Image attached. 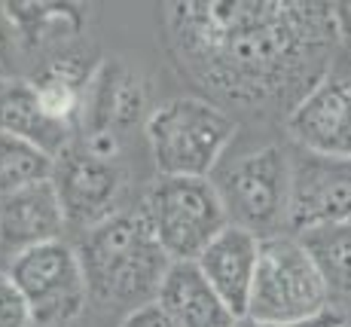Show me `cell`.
<instances>
[{"instance_id": "obj_1", "label": "cell", "mask_w": 351, "mask_h": 327, "mask_svg": "<svg viewBox=\"0 0 351 327\" xmlns=\"http://www.w3.org/2000/svg\"><path fill=\"white\" fill-rule=\"evenodd\" d=\"M162 22L180 71L214 104L247 113H290L342 52L333 3H168Z\"/></svg>"}, {"instance_id": "obj_2", "label": "cell", "mask_w": 351, "mask_h": 327, "mask_svg": "<svg viewBox=\"0 0 351 327\" xmlns=\"http://www.w3.org/2000/svg\"><path fill=\"white\" fill-rule=\"evenodd\" d=\"M89 284L92 303L101 309H138L156 303L168 254L162 251L144 208H123L92 227L73 245Z\"/></svg>"}, {"instance_id": "obj_3", "label": "cell", "mask_w": 351, "mask_h": 327, "mask_svg": "<svg viewBox=\"0 0 351 327\" xmlns=\"http://www.w3.org/2000/svg\"><path fill=\"white\" fill-rule=\"evenodd\" d=\"M239 122L211 98L178 95L147 117V144L162 178H211Z\"/></svg>"}, {"instance_id": "obj_4", "label": "cell", "mask_w": 351, "mask_h": 327, "mask_svg": "<svg viewBox=\"0 0 351 327\" xmlns=\"http://www.w3.org/2000/svg\"><path fill=\"white\" fill-rule=\"evenodd\" d=\"M223 199L229 227L256 238L290 233V196H293V159L281 144H266L235 156L211 174Z\"/></svg>"}, {"instance_id": "obj_5", "label": "cell", "mask_w": 351, "mask_h": 327, "mask_svg": "<svg viewBox=\"0 0 351 327\" xmlns=\"http://www.w3.org/2000/svg\"><path fill=\"white\" fill-rule=\"evenodd\" d=\"M336 309L327 282L296 233L260 238L256 275L247 318L256 322H302Z\"/></svg>"}, {"instance_id": "obj_6", "label": "cell", "mask_w": 351, "mask_h": 327, "mask_svg": "<svg viewBox=\"0 0 351 327\" xmlns=\"http://www.w3.org/2000/svg\"><path fill=\"white\" fill-rule=\"evenodd\" d=\"M147 221L171 263H195L202 251L229 227L211 178H159L141 199Z\"/></svg>"}, {"instance_id": "obj_7", "label": "cell", "mask_w": 351, "mask_h": 327, "mask_svg": "<svg viewBox=\"0 0 351 327\" xmlns=\"http://www.w3.org/2000/svg\"><path fill=\"white\" fill-rule=\"evenodd\" d=\"M6 272L28 300L34 327H71L92 303L80 254L64 238L10 257Z\"/></svg>"}, {"instance_id": "obj_8", "label": "cell", "mask_w": 351, "mask_h": 327, "mask_svg": "<svg viewBox=\"0 0 351 327\" xmlns=\"http://www.w3.org/2000/svg\"><path fill=\"white\" fill-rule=\"evenodd\" d=\"M287 135L296 150L351 159V52L342 49L287 113Z\"/></svg>"}, {"instance_id": "obj_9", "label": "cell", "mask_w": 351, "mask_h": 327, "mask_svg": "<svg viewBox=\"0 0 351 327\" xmlns=\"http://www.w3.org/2000/svg\"><path fill=\"white\" fill-rule=\"evenodd\" d=\"M52 187L64 208V221L71 229L89 233L117 211H123V196L128 187V172L123 162L98 159L77 138L62 156H56Z\"/></svg>"}, {"instance_id": "obj_10", "label": "cell", "mask_w": 351, "mask_h": 327, "mask_svg": "<svg viewBox=\"0 0 351 327\" xmlns=\"http://www.w3.org/2000/svg\"><path fill=\"white\" fill-rule=\"evenodd\" d=\"M293 196H290V233L318 227H351V159L290 150Z\"/></svg>"}, {"instance_id": "obj_11", "label": "cell", "mask_w": 351, "mask_h": 327, "mask_svg": "<svg viewBox=\"0 0 351 327\" xmlns=\"http://www.w3.org/2000/svg\"><path fill=\"white\" fill-rule=\"evenodd\" d=\"M67 229L64 208L52 181L0 196V251L10 257L46 242H58Z\"/></svg>"}, {"instance_id": "obj_12", "label": "cell", "mask_w": 351, "mask_h": 327, "mask_svg": "<svg viewBox=\"0 0 351 327\" xmlns=\"http://www.w3.org/2000/svg\"><path fill=\"white\" fill-rule=\"evenodd\" d=\"M256 257H260V238L239 227H226L195 260L202 275L211 282V288L223 297V303L239 318L247 315L256 275Z\"/></svg>"}, {"instance_id": "obj_13", "label": "cell", "mask_w": 351, "mask_h": 327, "mask_svg": "<svg viewBox=\"0 0 351 327\" xmlns=\"http://www.w3.org/2000/svg\"><path fill=\"white\" fill-rule=\"evenodd\" d=\"M144 89L125 65H101L92 77L86 111L77 132H104L125 138V132L141 120Z\"/></svg>"}, {"instance_id": "obj_14", "label": "cell", "mask_w": 351, "mask_h": 327, "mask_svg": "<svg viewBox=\"0 0 351 327\" xmlns=\"http://www.w3.org/2000/svg\"><path fill=\"white\" fill-rule=\"evenodd\" d=\"M156 303L178 327H235L239 315L223 303L195 263H171L162 278Z\"/></svg>"}, {"instance_id": "obj_15", "label": "cell", "mask_w": 351, "mask_h": 327, "mask_svg": "<svg viewBox=\"0 0 351 327\" xmlns=\"http://www.w3.org/2000/svg\"><path fill=\"white\" fill-rule=\"evenodd\" d=\"M0 132L28 141L43 153H49L52 159L62 156L71 147V141L77 138L71 126L56 122L43 111L28 77L0 80Z\"/></svg>"}, {"instance_id": "obj_16", "label": "cell", "mask_w": 351, "mask_h": 327, "mask_svg": "<svg viewBox=\"0 0 351 327\" xmlns=\"http://www.w3.org/2000/svg\"><path fill=\"white\" fill-rule=\"evenodd\" d=\"M10 22L22 40V52L43 49L49 43H62L64 37L83 28L80 6H58V3H3Z\"/></svg>"}, {"instance_id": "obj_17", "label": "cell", "mask_w": 351, "mask_h": 327, "mask_svg": "<svg viewBox=\"0 0 351 327\" xmlns=\"http://www.w3.org/2000/svg\"><path fill=\"white\" fill-rule=\"evenodd\" d=\"M296 236L312 254L330 297L351 300V227H318Z\"/></svg>"}, {"instance_id": "obj_18", "label": "cell", "mask_w": 351, "mask_h": 327, "mask_svg": "<svg viewBox=\"0 0 351 327\" xmlns=\"http://www.w3.org/2000/svg\"><path fill=\"white\" fill-rule=\"evenodd\" d=\"M56 159L22 138L0 132V196L52 181Z\"/></svg>"}, {"instance_id": "obj_19", "label": "cell", "mask_w": 351, "mask_h": 327, "mask_svg": "<svg viewBox=\"0 0 351 327\" xmlns=\"http://www.w3.org/2000/svg\"><path fill=\"white\" fill-rule=\"evenodd\" d=\"M0 327H34L28 300L6 269H0Z\"/></svg>"}, {"instance_id": "obj_20", "label": "cell", "mask_w": 351, "mask_h": 327, "mask_svg": "<svg viewBox=\"0 0 351 327\" xmlns=\"http://www.w3.org/2000/svg\"><path fill=\"white\" fill-rule=\"evenodd\" d=\"M22 40L16 34V25L10 22L3 3H0V80H16L22 77L19 67H22Z\"/></svg>"}, {"instance_id": "obj_21", "label": "cell", "mask_w": 351, "mask_h": 327, "mask_svg": "<svg viewBox=\"0 0 351 327\" xmlns=\"http://www.w3.org/2000/svg\"><path fill=\"white\" fill-rule=\"evenodd\" d=\"M348 318L342 315L339 309H330V312H321L315 318H302V322H256V318H239L235 327H339L346 324Z\"/></svg>"}, {"instance_id": "obj_22", "label": "cell", "mask_w": 351, "mask_h": 327, "mask_svg": "<svg viewBox=\"0 0 351 327\" xmlns=\"http://www.w3.org/2000/svg\"><path fill=\"white\" fill-rule=\"evenodd\" d=\"M119 327H178V322H174L159 303H147V306H138V309L125 312Z\"/></svg>"}, {"instance_id": "obj_23", "label": "cell", "mask_w": 351, "mask_h": 327, "mask_svg": "<svg viewBox=\"0 0 351 327\" xmlns=\"http://www.w3.org/2000/svg\"><path fill=\"white\" fill-rule=\"evenodd\" d=\"M333 25H336V34H339L342 49L351 52V0L333 3Z\"/></svg>"}, {"instance_id": "obj_24", "label": "cell", "mask_w": 351, "mask_h": 327, "mask_svg": "<svg viewBox=\"0 0 351 327\" xmlns=\"http://www.w3.org/2000/svg\"><path fill=\"white\" fill-rule=\"evenodd\" d=\"M339 327H351V322H346V324H339Z\"/></svg>"}]
</instances>
